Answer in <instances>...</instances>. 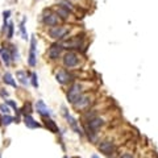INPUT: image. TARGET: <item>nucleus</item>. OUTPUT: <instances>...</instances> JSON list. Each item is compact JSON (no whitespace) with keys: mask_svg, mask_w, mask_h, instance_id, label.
I'll return each instance as SVG.
<instances>
[{"mask_svg":"<svg viewBox=\"0 0 158 158\" xmlns=\"http://www.w3.org/2000/svg\"><path fill=\"white\" fill-rule=\"evenodd\" d=\"M44 23L46 25H49V27H55V25L58 24V15L48 12L44 16Z\"/></svg>","mask_w":158,"mask_h":158,"instance_id":"9","label":"nucleus"},{"mask_svg":"<svg viewBox=\"0 0 158 158\" xmlns=\"http://www.w3.org/2000/svg\"><path fill=\"white\" fill-rule=\"evenodd\" d=\"M67 29L63 27H53L50 28V31H49V36L53 38V40H61L66 35H67Z\"/></svg>","mask_w":158,"mask_h":158,"instance_id":"2","label":"nucleus"},{"mask_svg":"<svg viewBox=\"0 0 158 158\" xmlns=\"http://www.w3.org/2000/svg\"><path fill=\"white\" fill-rule=\"evenodd\" d=\"M0 95L3 98H8V92H5V91H0Z\"/></svg>","mask_w":158,"mask_h":158,"instance_id":"31","label":"nucleus"},{"mask_svg":"<svg viewBox=\"0 0 158 158\" xmlns=\"http://www.w3.org/2000/svg\"><path fill=\"white\" fill-rule=\"evenodd\" d=\"M23 111H24V114H25V115H31V114H32V106H31V103L25 104L24 108H23Z\"/></svg>","mask_w":158,"mask_h":158,"instance_id":"23","label":"nucleus"},{"mask_svg":"<svg viewBox=\"0 0 158 158\" xmlns=\"http://www.w3.org/2000/svg\"><path fill=\"white\" fill-rule=\"evenodd\" d=\"M9 16H11V11H9V9H7V11H4V12H3V17H4V21H7Z\"/></svg>","mask_w":158,"mask_h":158,"instance_id":"28","label":"nucleus"},{"mask_svg":"<svg viewBox=\"0 0 158 158\" xmlns=\"http://www.w3.org/2000/svg\"><path fill=\"white\" fill-rule=\"evenodd\" d=\"M25 20H27V19H23V21H21L20 31H21V36H23V38H24V40H28V35H27V32H25Z\"/></svg>","mask_w":158,"mask_h":158,"instance_id":"20","label":"nucleus"},{"mask_svg":"<svg viewBox=\"0 0 158 158\" xmlns=\"http://www.w3.org/2000/svg\"><path fill=\"white\" fill-rule=\"evenodd\" d=\"M80 44H82V38L76 37V38H74V40H71V41H69V42H65L62 46L66 48V49H78L79 46H80Z\"/></svg>","mask_w":158,"mask_h":158,"instance_id":"13","label":"nucleus"},{"mask_svg":"<svg viewBox=\"0 0 158 158\" xmlns=\"http://www.w3.org/2000/svg\"><path fill=\"white\" fill-rule=\"evenodd\" d=\"M28 63H29V66L31 67H35L36 66V52H33V50H31L29 52V59H28Z\"/></svg>","mask_w":158,"mask_h":158,"instance_id":"18","label":"nucleus"},{"mask_svg":"<svg viewBox=\"0 0 158 158\" xmlns=\"http://www.w3.org/2000/svg\"><path fill=\"white\" fill-rule=\"evenodd\" d=\"M12 59H13V61L19 59V53H17V49L15 48V46H12Z\"/></svg>","mask_w":158,"mask_h":158,"instance_id":"25","label":"nucleus"},{"mask_svg":"<svg viewBox=\"0 0 158 158\" xmlns=\"http://www.w3.org/2000/svg\"><path fill=\"white\" fill-rule=\"evenodd\" d=\"M99 150L103 153V154L106 155H110L112 154L115 151V149H116V146H115V144L112 142V141H103V142H100L99 144Z\"/></svg>","mask_w":158,"mask_h":158,"instance_id":"4","label":"nucleus"},{"mask_svg":"<svg viewBox=\"0 0 158 158\" xmlns=\"http://www.w3.org/2000/svg\"><path fill=\"white\" fill-rule=\"evenodd\" d=\"M55 78H57V82L58 83H61V84H66V83H69V82H72L74 76H72L70 72L65 71V70H61V71L57 72Z\"/></svg>","mask_w":158,"mask_h":158,"instance_id":"5","label":"nucleus"},{"mask_svg":"<svg viewBox=\"0 0 158 158\" xmlns=\"http://www.w3.org/2000/svg\"><path fill=\"white\" fill-rule=\"evenodd\" d=\"M11 123H13V117L9 116V115H4L3 116V125H9Z\"/></svg>","mask_w":158,"mask_h":158,"instance_id":"21","label":"nucleus"},{"mask_svg":"<svg viewBox=\"0 0 158 158\" xmlns=\"http://www.w3.org/2000/svg\"><path fill=\"white\" fill-rule=\"evenodd\" d=\"M91 158H99V157H98L96 154H92V157H91Z\"/></svg>","mask_w":158,"mask_h":158,"instance_id":"32","label":"nucleus"},{"mask_svg":"<svg viewBox=\"0 0 158 158\" xmlns=\"http://www.w3.org/2000/svg\"><path fill=\"white\" fill-rule=\"evenodd\" d=\"M32 84H33V87H36V88H37V87H38L37 75H36V72H33V74H32Z\"/></svg>","mask_w":158,"mask_h":158,"instance_id":"24","label":"nucleus"},{"mask_svg":"<svg viewBox=\"0 0 158 158\" xmlns=\"http://www.w3.org/2000/svg\"><path fill=\"white\" fill-rule=\"evenodd\" d=\"M88 104H90V98L86 96V95H82V96L74 103V107L79 110V108H86V107H88Z\"/></svg>","mask_w":158,"mask_h":158,"instance_id":"11","label":"nucleus"},{"mask_svg":"<svg viewBox=\"0 0 158 158\" xmlns=\"http://www.w3.org/2000/svg\"><path fill=\"white\" fill-rule=\"evenodd\" d=\"M63 65L66 67H69V69L70 67H75L78 65V55L72 52H69L67 54H65V57H63Z\"/></svg>","mask_w":158,"mask_h":158,"instance_id":"3","label":"nucleus"},{"mask_svg":"<svg viewBox=\"0 0 158 158\" xmlns=\"http://www.w3.org/2000/svg\"><path fill=\"white\" fill-rule=\"evenodd\" d=\"M37 112L41 115V116H44V117L50 116V111H49L48 107L45 106V103L42 102V100H38V102H37Z\"/></svg>","mask_w":158,"mask_h":158,"instance_id":"10","label":"nucleus"},{"mask_svg":"<svg viewBox=\"0 0 158 158\" xmlns=\"http://www.w3.org/2000/svg\"><path fill=\"white\" fill-rule=\"evenodd\" d=\"M45 127L48 128L50 132H53V133H58V132H59V129H58V127H57L55 121L52 120V119H49V117L45 120Z\"/></svg>","mask_w":158,"mask_h":158,"instance_id":"14","label":"nucleus"},{"mask_svg":"<svg viewBox=\"0 0 158 158\" xmlns=\"http://www.w3.org/2000/svg\"><path fill=\"white\" fill-rule=\"evenodd\" d=\"M120 158H134V157H133V154H131V153H124Z\"/></svg>","mask_w":158,"mask_h":158,"instance_id":"30","label":"nucleus"},{"mask_svg":"<svg viewBox=\"0 0 158 158\" xmlns=\"http://www.w3.org/2000/svg\"><path fill=\"white\" fill-rule=\"evenodd\" d=\"M16 75H17V78H19V80H20V83L21 84H27L28 83V79H27V75H25V72L24 71H17L16 72Z\"/></svg>","mask_w":158,"mask_h":158,"instance_id":"19","label":"nucleus"},{"mask_svg":"<svg viewBox=\"0 0 158 158\" xmlns=\"http://www.w3.org/2000/svg\"><path fill=\"white\" fill-rule=\"evenodd\" d=\"M5 103H7L8 106L12 107L13 110H16V108H17V107H16V103H15V102H12V100H5Z\"/></svg>","mask_w":158,"mask_h":158,"instance_id":"29","label":"nucleus"},{"mask_svg":"<svg viewBox=\"0 0 158 158\" xmlns=\"http://www.w3.org/2000/svg\"><path fill=\"white\" fill-rule=\"evenodd\" d=\"M104 121L99 117H92L90 119L88 123H87V131H98L100 127H103Z\"/></svg>","mask_w":158,"mask_h":158,"instance_id":"7","label":"nucleus"},{"mask_svg":"<svg viewBox=\"0 0 158 158\" xmlns=\"http://www.w3.org/2000/svg\"><path fill=\"white\" fill-rule=\"evenodd\" d=\"M57 15H58V16H61L62 19H67V17H69V15H70V11L67 9V8L59 5L58 9H57Z\"/></svg>","mask_w":158,"mask_h":158,"instance_id":"17","label":"nucleus"},{"mask_svg":"<svg viewBox=\"0 0 158 158\" xmlns=\"http://www.w3.org/2000/svg\"><path fill=\"white\" fill-rule=\"evenodd\" d=\"M12 37H13V23H9L7 29V38H12Z\"/></svg>","mask_w":158,"mask_h":158,"instance_id":"22","label":"nucleus"},{"mask_svg":"<svg viewBox=\"0 0 158 158\" xmlns=\"http://www.w3.org/2000/svg\"><path fill=\"white\" fill-rule=\"evenodd\" d=\"M24 123H25V125H27L28 128H31V129H35V128H40V127H41V124L37 123V121H35V119H33L31 115H25Z\"/></svg>","mask_w":158,"mask_h":158,"instance_id":"12","label":"nucleus"},{"mask_svg":"<svg viewBox=\"0 0 158 158\" xmlns=\"http://www.w3.org/2000/svg\"><path fill=\"white\" fill-rule=\"evenodd\" d=\"M62 49H63V46H62V45H58V44L52 45V46H50V49H49V52H48L49 58H50V59H57L59 55H61Z\"/></svg>","mask_w":158,"mask_h":158,"instance_id":"8","label":"nucleus"},{"mask_svg":"<svg viewBox=\"0 0 158 158\" xmlns=\"http://www.w3.org/2000/svg\"><path fill=\"white\" fill-rule=\"evenodd\" d=\"M0 54H1V61L5 63V66H9L11 59H12V55H11L9 50H7V49H0Z\"/></svg>","mask_w":158,"mask_h":158,"instance_id":"15","label":"nucleus"},{"mask_svg":"<svg viewBox=\"0 0 158 158\" xmlns=\"http://www.w3.org/2000/svg\"><path fill=\"white\" fill-rule=\"evenodd\" d=\"M3 80H4L5 84H9V86H12V87H17V84H16V82L13 80V76H12L11 72H5V74H4Z\"/></svg>","mask_w":158,"mask_h":158,"instance_id":"16","label":"nucleus"},{"mask_svg":"<svg viewBox=\"0 0 158 158\" xmlns=\"http://www.w3.org/2000/svg\"><path fill=\"white\" fill-rule=\"evenodd\" d=\"M62 110H63V115H65V117L67 119V121L70 123V125H71V128L74 129V132H75V133H78L79 136H82V131L78 128V123H76V120L70 114H67V110H66L65 107H62Z\"/></svg>","mask_w":158,"mask_h":158,"instance_id":"6","label":"nucleus"},{"mask_svg":"<svg viewBox=\"0 0 158 158\" xmlns=\"http://www.w3.org/2000/svg\"><path fill=\"white\" fill-rule=\"evenodd\" d=\"M63 158H67V157H63Z\"/></svg>","mask_w":158,"mask_h":158,"instance_id":"33","label":"nucleus"},{"mask_svg":"<svg viewBox=\"0 0 158 158\" xmlns=\"http://www.w3.org/2000/svg\"><path fill=\"white\" fill-rule=\"evenodd\" d=\"M61 5H62V7H65V8H67L69 11H71V9H72L71 4H70V3H67V1H61Z\"/></svg>","mask_w":158,"mask_h":158,"instance_id":"27","label":"nucleus"},{"mask_svg":"<svg viewBox=\"0 0 158 158\" xmlns=\"http://www.w3.org/2000/svg\"><path fill=\"white\" fill-rule=\"evenodd\" d=\"M0 111H1V112H3L4 115L9 114V108H8V107L5 106V104H1V106H0Z\"/></svg>","mask_w":158,"mask_h":158,"instance_id":"26","label":"nucleus"},{"mask_svg":"<svg viewBox=\"0 0 158 158\" xmlns=\"http://www.w3.org/2000/svg\"><path fill=\"white\" fill-rule=\"evenodd\" d=\"M80 96H82V86L79 83H74L67 91V100L69 103L74 104Z\"/></svg>","mask_w":158,"mask_h":158,"instance_id":"1","label":"nucleus"}]
</instances>
